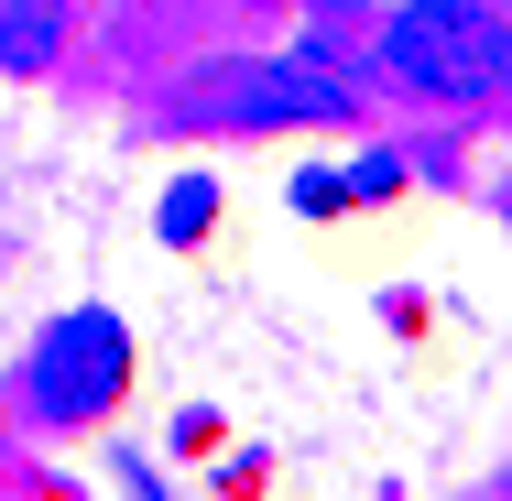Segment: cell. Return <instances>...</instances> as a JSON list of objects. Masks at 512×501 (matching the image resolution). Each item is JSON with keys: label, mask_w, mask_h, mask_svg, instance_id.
<instances>
[{"label": "cell", "mask_w": 512, "mask_h": 501, "mask_svg": "<svg viewBox=\"0 0 512 501\" xmlns=\"http://www.w3.org/2000/svg\"><path fill=\"white\" fill-rule=\"evenodd\" d=\"M502 11L491 0H404L382 22V66L414 99H491L502 88Z\"/></svg>", "instance_id": "cell-1"}, {"label": "cell", "mask_w": 512, "mask_h": 501, "mask_svg": "<svg viewBox=\"0 0 512 501\" xmlns=\"http://www.w3.org/2000/svg\"><path fill=\"white\" fill-rule=\"evenodd\" d=\"M131 382V327L109 316V305H77V316H55L44 338H33V360H22V403L44 414V425H99L109 403Z\"/></svg>", "instance_id": "cell-2"}, {"label": "cell", "mask_w": 512, "mask_h": 501, "mask_svg": "<svg viewBox=\"0 0 512 501\" xmlns=\"http://www.w3.org/2000/svg\"><path fill=\"white\" fill-rule=\"evenodd\" d=\"M349 88H338V66H229L218 77V120H240V131H273V120H338Z\"/></svg>", "instance_id": "cell-3"}, {"label": "cell", "mask_w": 512, "mask_h": 501, "mask_svg": "<svg viewBox=\"0 0 512 501\" xmlns=\"http://www.w3.org/2000/svg\"><path fill=\"white\" fill-rule=\"evenodd\" d=\"M66 11L77 0H0V66L11 77H44L66 55Z\"/></svg>", "instance_id": "cell-4"}, {"label": "cell", "mask_w": 512, "mask_h": 501, "mask_svg": "<svg viewBox=\"0 0 512 501\" xmlns=\"http://www.w3.org/2000/svg\"><path fill=\"white\" fill-rule=\"evenodd\" d=\"M207 218H218V186H207V175H186V186L164 197V240H197Z\"/></svg>", "instance_id": "cell-5"}, {"label": "cell", "mask_w": 512, "mask_h": 501, "mask_svg": "<svg viewBox=\"0 0 512 501\" xmlns=\"http://www.w3.org/2000/svg\"><path fill=\"white\" fill-rule=\"evenodd\" d=\"M338 186H349V197H393L404 164H393V153H360V164H338Z\"/></svg>", "instance_id": "cell-6"}, {"label": "cell", "mask_w": 512, "mask_h": 501, "mask_svg": "<svg viewBox=\"0 0 512 501\" xmlns=\"http://www.w3.org/2000/svg\"><path fill=\"white\" fill-rule=\"evenodd\" d=\"M338 197H349V186H338L327 164H306V175H295V207H338Z\"/></svg>", "instance_id": "cell-7"}, {"label": "cell", "mask_w": 512, "mask_h": 501, "mask_svg": "<svg viewBox=\"0 0 512 501\" xmlns=\"http://www.w3.org/2000/svg\"><path fill=\"white\" fill-rule=\"evenodd\" d=\"M251 11H284V0H251Z\"/></svg>", "instance_id": "cell-8"}, {"label": "cell", "mask_w": 512, "mask_h": 501, "mask_svg": "<svg viewBox=\"0 0 512 501\" xmlns=\"http://www.w3.org/2000/svg\"><path fill=\"white\" fill-rule=\"evenodd\" d=\"M502 77H512V55H502Z\"/></svg>", "instance_id": "cell-9"}]
</instances>
